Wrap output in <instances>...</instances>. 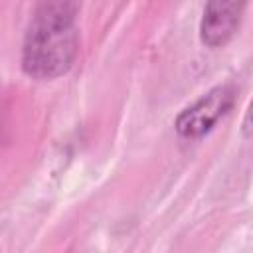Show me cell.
<instances>
[{
	"label": "cell",
	"mask_w": 253,
	"mask_h": 253,
	"mask_svg": "<svg viewBox=\"0 0 253 253\" xmlns=\"http://www.w3.org/2000/svg\"><path fill=\"white\" fill-rule=\"evenodd\" d=\"M233 89L229 85H217L202 95L194 105L184 109L176 119V130L184 138H198L211 130V126L231 109Z\"/></svg>",
	"instance_id": "2"
},
{
	"label": "cell",
	"mask_w": 253,
	"mask_h": 253,
	"mask_svg": "<svg viewBox=\"0 0 253 253\" xmlns=\"http://www.w3.org/2000/svg\"><path fill=\"white\" fill-rule=\"evenodd\" d=\"M77 4L42 2L26 30L22 67L36 79H53L67 73L77 55Z\"/></svg>",
	"instance_id": "1"
},
{
	"label": "cell",
	"mask_w": 253,
	"mask_h": 253,
	"mask_svg": "<svg viewBox=\"0 0 253 253\" xmlns=\"http://www.w3.org/2000/svg\"><path fill=\"white\" fill-rule=\"evenodd\" d=\"M245 2H210L200 22V38L206 45L217 47L227 43L241 24Z\"/></svg>",
	"instance_id": "3"
}]
</instances>
